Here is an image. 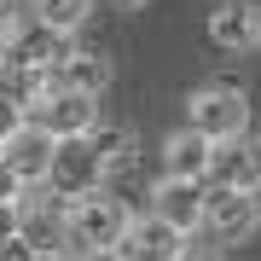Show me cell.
<instances>
[{"instance_id": "11", "label": "cell", "mask_w": 261, "mask_h": 261, "mask_svg": "<svg viewBox=\"0 0 261 261\" xmlns=\"http://www.w3.org/2000/svg\"><path fill=\"white\" fill-rule=\"evenodd\" d=\"M209 41L221 53H255L261 47V12L244 6V0H221L209 12Z\"/></svg>"}, {"instance_id": "17", "label": "cell", "mask_w": 261, "mask_h": 261, "mask_svg": "<svg viewBox=\"0 0 261 261\" xmlns=\"http://www.w3.org/2000/svg\"><path fill=\"white\" fill-rule=\"evenodd\" d=\"M0 41H6V47L18 41V18H12V0H0Z\"/></svg>"}, {"instance_id": "14", "label": "cell", "mask_w": 261, "mask_h": 261, "mask_svg": "<svg viewBox=\"0 0 261 261\" xmlns=\"http://www.w3.org/2000/svg\"><path fill=\"white\" fill-rule=\"evenodd\" d=\"M87 18H93V0H35V23L53 35H75Z\"/></svg>"}, {"instance_id": "18", "label": "cell", "mask_w": 261, "mask_h": 261, "mask_svg": "<svg viewBox=\"0 0 261 261\" xmlns=\"http://www.w3.org/2000/svg\"><path fill=\"white\" fill-rule=\"evenodd\" d=\"M6 232H18V203L0 197V238H6Z\"/></svg>"}, {"instance_id": "19", "label": "cell", "mask_w": 261, "mask_h": 261, "mask_svg": "<svg viewBox=\"0 0 261 261\" xmlns=\"http://www.w3.org/2000/svg\"><path fill=\"white\" fill-rule=\"evenodd\" d=\"M174 261H221V255H215V250H192V244H186V250H180Z\"/></svg>"}, {"instance_id": "4", "label": "cell", "mask_w": 261, "mask_h": 261, "mask_svg": "<svg viewBox=\"0 0 261 261\" xmlns=\"http://www.w3.org/2000/svg\"><path fill=\"white\" fill-rule=\"evenodd\" d=\"M23 116L35 122V128H47L53 140H64V134H87L99 122V99L93 93H75V87H47V93H35L23 105Z\"/></svg>"}, {"instance_id": "22", "label": "cell", "mask_w": 261, "mask_h": 261, "mask_svg": "<svg viewBox=\"0 0 261 261\" xmlns=\"http://www.w3.org/2000/svg\"><path fill=\"white\" fill-rule=\"evenodd\" d=\"M116 6H145V0H116Z\"/></svg>"}, {"instance_id": "10", "label": "cell", "mask_w": 261, "mask_h": 261, "mask_svg": "<svg viewBox=\"0 0 261 261\" xmlns=\"http://www.w3.org/2000/svg\"><path fill=\"white\" fill-rule=\"evenodd\" d=\"M151 215H163L168 226H180V232H197V221H203V180H174L163 174L157 186H151Z\"/></svg>"}, {"instance_id": "7", "label": "cell", "mask_w": 261, "mask_h": 261, "mask_svg": "<svg viewBox=\"0 0 261 261\" xmlns=\"http://www.w3.org/2000/svg\"><path fill=\"white\" fill-rule=\"evenodd\" d=\"M64 203L47 180L18 186V238H29L35 250H64Z\"/></svg>"}, {"instance_id": "2", "label": "cell", "mask_w": 261, "mask_h": 261, "mask_svg": "<svg viewBox=\"0 0 261 261\" xmlns=\"http://www.w3.org/2000/svg\"><path fill=\"white\" fill-rule=\"evenodd\" d=\"M186 128L203 134V140H221V134H238L250 128V93L232 82H209L186 99Z\"/></svg>"}, {"instance_id": "13", "label": "cell", "mask_w": 261, "mask_h": 261, "mask_svg": "<svg viewBox=\"0 0 261 261\" xmlns=\"http://www.w3.org/2000/svg\"><path fill=\"white\" fill-rule=\"evenodd\" d=\"M203 168H209V140H203V134L180 128V134L163 140V174H174V180H203Z\"/></svg>"}, {"instance_id": "9", "label": "cell", "mask_w": 261, "mask_h": 261, "mask_svg": "<svg viewBox=\"0 0 261 261\" xmlns=\"http://www.w3.org/2000/svg\"><path fill=\"white\" fill-rule=\"evenodd\" d=\"M0 163H6V174L18 180V186H35V180H47V163H53V134L35 128V122H18L12 134H0Z\"/></svg>"}, {"instance_id": "3", "label": "cell", "mask_w": 261, "mask_h": 261, "mask_svg": "<svg viewBox=\"0 0 261 261\" xmlns=\"http://www.w3.org/2000/svg\"><path fill=\"white\" fill-rule=\"evenodd\" d=\"M203 186H238V192H255V186H261V134L238 128V134L209 140Z\"/></svg>"}, {"instance_id": "1", "label": "cell", "mask_w": 261, "mask_h": 261, "mask_svg": "<svg viewBox=\"0 0 261 261\" xmlns=\"http://www.w3.org/2000/svg\"><path fill=\"white\" fill-rule=\"evenodd\" d=\"M128 203L122 197H111L105 186L82 192L64 203V250L70 255H87V250H111V244L122 238V226H128Z\"/></svg>"}, {"instance_id": "20", "label": "cell", "mask_w": 261, "mask_h": 261, "mask_svg": "<svg viewBox=\"0 0 261 261\" xmlns=\"http://www.w3.org/2000/svg\"><path fill=\"white\" fill-rule=\"evenodd\" d=\"M0 197H12V203H18V180L6 174V163H0Z\"/></svg>"}, {"instance_id": "8", "label": "cell", "mask_w": 261, "mask_h": 261, "mask_svg": "<svg viewBox=\"0 0 261 261\" xmlns=\"http://www.w3.org/2000/svg\"><path fill=\"white\" fill-rule=\"evenodd\" d=\"M180 250H186V232L180 226H168L163 215H128V226H122V238L111 244L116 261H174Z\"/></svg>"}, {"instance_id": "15", "label": "cell", "mask_w": 261, "mask_h": 261, "mask_svg": "<svg viewBox=\"0 0 261 261\" xmlns=\"http://www.w3.org/2000/svg\"><path fill=\"white\" fill-rule=\"evenodd\" d=\"M41 250H35V244H29V238H18V232H6V238H0V261H35Z\"/></svg>"}, {"instance_id": "21", "label": "cell", "mask_w": 261, "mask_h": 261, "mask_svg": "<svg viewBox=\"0 0 261 261\" xmlns=\"http://www.w3.org/2000/svg\"><path fill=\"white\" fill-rule=\"evenodd\" d=\"M6 70H12V47L0 41V75H6Z\"/></svg>"}, {"instance_id": "12", "label": "cell", "mask_w": 261, "mask_h": 261, "mask_svg": "<svg viewBox=\"0 0 261 261\" xmlns=\"http://www.w3.org/2000/svg\"><path fill=\"white\" fill-rule=\"evenodd\" d=\"M53 82L58 87H75V93H105V87L116 82V64L105 53H93V47H64L58 53V64H53Z\"/></svg>"}, {"instance_id": "5", "label": "cell", "mask_w": 261, "mask_h": 261, "mask_svg": "<svg viewBox=\"0 0 261 261\" xmlns=\"http://www.w3.org/2000/svg\"><path fill=\"white\" fill-rule=\"evenodd\" d=\"M47 186H53L58 197H82V192L105 186V163H99V151H93L87 134H64V140H53Z\"/></svg>"}, {"instance_id": "16", "label": "cell", "mask_w": 261, "mask_h": 261, "mask_svg": "<svg viewBox=\"0 0 261 261\" xmlns=\"http://www.w3.org/2000/svg\"><path fill=\"white\" fill-rule=\"evenodd\" d=\"M23 122V105H18V93H0V134H12Z\"/></svg>"}, {"instance_id": "6", "label": "cell", "mask_w": 261, "mask_h": 261, "mask_svg": "<svg viewBox=\"0 0 261 261\" xmlns=\"http://www.w3.org/2000/svg\"><path fill=\"white\" fill-rule=\"evenodd\" d=\"M203 232H215L221 244H244L261 226V203L255 192H238V186H203Z\"/></svg>"}, {"instance_id": "23", "label": "cell", "mask_w": 261, "mask_h": 261, "mask_svg": "<svg viewBox=\"0 0 261 261\" xmlns=\"http://www.w3.org/2000/svg\"><path fill=\"white\" fill-rule=\"evenodd\" d=\"M255 203H261V186H255Z\"/></svg>"}]
</instances>
